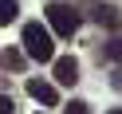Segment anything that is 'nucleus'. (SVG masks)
I'll return each mask as SVG.
<instances>
[{
    "label": "nucleus",
    "instance_id": "1",
    "mask_svg": "<svg viewBox=\"0 0 122 114\" xmlns=\"http://www.w3.org/2000/svg\"><path fill=\"white\" fill-rule=\"evenodd\" d=\"M24 55L40 59V63L55 59V43H51V32L43 24H24Z\"/></svg>",
    "mask_w": 122,
    "mask_h": 114
},
{
    "label": "nucleus",
    "instance_id": "2",
    "mask_svg": "<svg viewBox=\"0 0 122 114\" xmlns=\"http://www.w3.org/2000/svg\"><path fill=\"white\" fill-rule=\"evenodd\" d=\"M47 24H51V32L55 35H75L79 32V12L71 8V4H63V0H55V4H47Z\"/></svg>",
    "mask_w": 122,
    "mask_h": 114
},
{
    "label": "nucleus",
    "instance_id": "3",
    "mask_svg": "<svg viewBox=\"0 0 122 114\" xmlns=\"http://www.w3.org/2000/svg\"><path fill=\"white\" fill-rule=\"evenodd\" d=\"M55 83L59 87H75V83H79V63H75L71 55L55 59Z\"/></svg>",
    "mask_w": 122,
    "mask_h": 114
},
{
    "label": "nucleus",
    "instance_id": "4",
    "mask_svg": "<svg viewBox=\"0 0 122 114\" xmlns=\"http://www.w3.org/2000/svg\"><path fill=\"white\" fill-rule=\"evenodd\" d=\"M28 94H32L36 102H43V106H55V102H59L55 87H51V83H43V79H28Z\"/></svg>",
    "mask_w": 122,
    "mask_h": 114
},
{
    "label": "nucleus",
    "instance_id": "5",
    "mask_svg": "<svg viewBox=\"0 0 122 114\" xmlns=\"http://www.w3.org/2000/svg\"><path fill=\"white\" fill-rule=\"evenodd\" d=\"M0 67H4V71H20V67H24V51L4 47V51H0Z\"/></svg>",
    "mask_w": 122,
    "mask_h": 114
},
{
    "label": "nucleus",
    "instance_id": "6",
    "mask_svg": "<svg viewBox=\"0 0 122 114\" xmlns=\"http://www.w3.org/2000/svg\"><path fill=\"white\" fill-rule=\"evenodd\" d=\"M95 20L106 28H118V8H110V4H102V8H95Z\"/></svg>",
    "mask_w": 122,
    "mask_h": 114
},
{
    "label": "nucleus",
    "instance_id": "7",
    "mask_svg": "<svg viewBox=\"0 0 122 114\" xmlns=\"http://www.w3.org/2000/svg\"><path fill=\"white\" fill-rule=\"evenodd\" d=\"M16 12H20V4H16V0H0V28H4V24H12V20H16Z\"/></svg>",
    "mask_w": 122,
    "mask_h": 114
},
{
    "label": "nucleus",
    "instance_id": "8",
    "mask_svg": "<svg viewBox=\"0 0 122 114\" xmlns=\"http://www.w3.org/2000/svg\"><path fill=\"white\" fill-rule=\"evenodd\" d=\"M106 59H110V63H122V40H110V43H106Z\"/></svg>",
    "mask_w": 122,
    "mask_h": 114
},
{
    "label": "nucleus",
    "instance_id": "9",
    "mask_svg": "<svg viewBox=\"0 0 122 114\" xmlns=\"http://www.w3.org/2000/svg\"><path fill=\"white\" fill-rule=\"evenodd\" d=\"M63 114H91V106H87V102H71Z\"/></svg>",
    "mask_w": 122,
    "mask_h": 114
},
{
    "label": "nucleus",
    "instance_id": "10",
    "mask_svg": "<svg viewBox=\"0 0 122 114\" xmlns=\"http://www.w3.org/2000/svg\"><path fill=\"white\" fill-rule=\"evenodd\" d=\"M16 106H12V98H0V114H12Z\"/></svg>",
    "mask_w": 122,
    "mask_h": 114
},
{
    "label": "nucleus",
    "instance_id": "11",
    "mask_svg": "<svg viewBox=\"0 0 122 114\" xmlns=\"http://www.w3.org/2000/svg\"><path fill=\"white\" fill-rule=\"evenodd\" d=\"M114 87H118V90H122V71H118V75H114Z\"/></svg>",
    "mask_w": 122,
    "mask_h": 114
},
{
    "label": "nucleus",
    "instance_id": "12",
    "mask_svg": "<svg viewBox=\"0 0 122 114\" xmlns=\"http://www.w3.org/2000/svg\"><path fill=\"white\" fill-rule=\"evenodd\" d=\"M110 114H122V110H110Z\"/></svg>",
    "mask_w": 122,
    "mask_h": 114
},
{
    "label": "nucleus",
    "instance_id": "13",
    "mask_svg": "<svg viewBox=\"0 0 122 114\" xmlns=\"http://www.w3.org/2000/svg\"><path fill=\"white\" fill-rule=\"evenodd\" d=\"M36 114H43V110H36Z\"/></svg>",
    "mask_w": 122,
    "mask_h": 114
}]
</instances>
